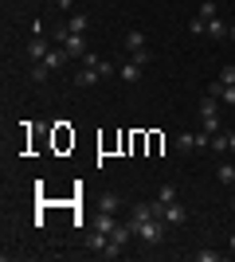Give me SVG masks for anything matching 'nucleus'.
<instances>
[{"label":"nucleus","mask_w":235,"mask_h":262,"mask_svg":"<svg viewBox=\"0 0 235 262\" xmlns=\"http://www.w3.org/2000/svg\"><path fill=\"white\" fill-rule=\"evenodd\" d=\"M51 43H55V47H63L71 63H82V59H87V55H90L87 39H82V35H71L67 28H55V32H51Z\"/></svg>","instance_id":"obj_1"},{"label":"nucleus","mask_w":235,"mask_h":262,"mask_svg":"<svg viewBox=\"0 0 235 262\" xmlns=\"http://www.w3.org/2000/svg\"><path fill=\"white\" fill-rule=\"evenodd\" d=\"M157 215L165 219L168 227H180V223H188V208H184L180 200H173V204H157Z\"/></svg>","instance_id":"obj_2"},{"label":"nucleus","mask_w":235,"mask_h":262,"mask_svg":"<svg viewBox=\"0 0 235 262\" xmlns=\"http://www.w3.org/2000/svg\"><path fill=\"white\" fill-rule=\"evenodd\" d=\"M47 55H51V35H32V39H28V59H32V63H44Z\"/></svg>","instance_id":"obj_3"},{"label":"nucleus","mask_w":235,"mask_h":262,"mask_svg":"<svg viewBox=\"0 0 235 262\" xmlns=\"http://www.w3.org/2000/svg\"><path fill=\"white\" fill-rule=\"evenodd\" d=\"M141 75H145V63H137V59L118 67V78H122V82H141Z\"/></svg>","instance_id":"obj_4"},{"label":"nucleus","mask_w":235,"mask_h":262,"mask_svg":"<svg viewBox=\"0 0 235 262\" xmlns=\"http://www.w3.org/2000/svg\"><path fill=\"white\" fill-rule=\"evenodd\" d=\"M208 94H216V98L224 102V106H231V110H235V86H227V82H220V78H216L212 86H208Z\"/></svg>","instance_id":"obj_5"},{"label":"nucleus","mask_w":235,"mask_h":262,"mask_svg":"<svg viewBox=\"0 0 235 262\" xmlns=\"http://www.w3.org/2000/svg\"><path fill=\"white\" fill-rule=\"evenodd\" d=\"M200 129L208 133V137H216V133L224 129V118H220V114H200Z\"/></svg>","instance_id":"obj_6"},{"label":"nucleus","mask_w":235,"mask_h":262,"mask_svg":"<svg viewBox=\"0 0 235 262\" xmlns=\"http://www.w3.org/2000/svg\"><path fill=\"white\" fill-rule=\"evenodd\" d=\"M63 28H67L71 35H82V32L90 28V16H87V12H75V16H71V20L63 24Z\"/></svg>","instance_id":"obj_7"},{"label":"nucleus","mask_w":235,"mask_h":262,"mask_svg":"<svg viewBox=\"0 0 235 262\" xmlns=\"http://www.w3.org/2000/svg\"><path fill=\"white\" fill-rule=\"evenodd\" d=\"M94 82H98V71H90V67L75 71V86H94Z\"/></svg>","instance_id":"obj_8"},{"label":"nucleus","mask_w":235,"mask_h":262,"mask_svg":"<svg viewBox=\"0 0 235 262\" xmlns=\"http://www.w3.org/2000/svg\"><path fill=\"white\" fill-rule=\"evenodd\" d=\"M118 208H122V196H114V192H106L98 204V211H110V215H118Z\"/></svg>","instance_id":"obj_9"},{"label":"nucleus","mask_w":235,"mask_h":262,"mask_svg":"<svg viewBox=\"0 0 235 262\" xmlns=\"http://www.w3.org/2000/svg\"><path fill=\"white\" fill-rule=\"evenodd\" d=\"M220 106H224V102L216 98V94H208V90H204V98H200V114H220Z\"/></svg>","instance_id":"obj_10"},{"label":"nucleus","mask_w":235,"mask_h":262,"mask_svg":"<svg viewBox=\"0 0 235 262\" xmlns=\"http://www.w3.org/2000/svg\"><path fill=\"white\" fill-rule=\"evenodd\" d=\"M208 35H212V39H227V24L220 20V16H216V20H208Z\"/></svg>","instance_id":"obj_11"},{"label":"nucleus","mask_w":235,"mask_h":262,"mask_svg":"<svg viewBox=\"0 0 235 262\" xmlns=\"http://www.w3.org/2000/svg\"><path fill=\"white\" fill-rule=\"evenodd\" d=\"M196 16H200L204 24H208V20H216V16H220V8H216V0H204V4H200V12H196Z\"/></svg>","instance_id":"obj_12"},{"label":"nucleus","mask_w":235,"mask_h":262,"mask_svg":"<svg viewBox=\"0 0 235 262\" xmlns=\"http://www.w3.org/2000/svg\"><path fill=\"white\" fill-rule=\"evenodd\" d=\"M216 176H220V184L231 188V184H235V164H220V168H216Z\"/></svg>","instance_id":"obj_13"},{"label":"nucleus","mask_w":235,"mask_h":262,"mask_svg":"<svg viewBox=\"0 0 235 262\" xmlns=\"http://www.w3.org/2000/svg\"><path fill=\"white\" fill-rule=\"evenodd\" d=\"M32 78L39 82V86H44L47 78H51V67H47V63H35V67H32Z\"/></svg>","instance_id":"obj_14"},{"label":"nucleus","mask_w":235,"mask_h":262,"mask_svg":"<svg viewBox=\"0 0 235 262\" xmlns=\"http://www.w3.org/2000/svg\"><path fill=\"white\" fill-rule=\"evenodd\" d=\"M173 200H177V188L173 184H165L161 192H157V204H173Z\"/></svg>","instance_id":"obj_15"},{"label":"nucleus","mask_w":235,"mask_h":262,"mask_svg":"<svg viewBox=\"0 0 235 262\" xmlns=\"http://www.w3.org/2000/svg\"><path fill=\"white\" fill-rule=\"evenodd\" d=\"M188 32L192 35H208V24H204L200 16H192V20H188Z\"/></svg>","instance_id":"obj_16"},{"label":"nucleus","mask_w":235,"mask_h":262,"mask_svg":"<svg viewBox=\"0 0 235 262\" xmlns=\"http://www.w3.org/2000/svg\"><path fill=\"white\" fill-rule=\"evenodd\" d=\"M212 149H216V153H227V133H224V129L212 137Z\"/></svg>","instance_id":"obj_17"},{"label":"nucleus","mask_w":235,"mask_h":262,"mask_svg":"<svg viewBox=\"0 0 235 262\" xmlns=\"http://www.w3.org/2000/svg\"><path fill=\"white\" fill-rule=\"evenodd\" d=\"M220 82H227V86H235V63H227L224 71H220Z\"/></svg>","instance_id":"obj_18"},{"label":"nucleus","mask_w":235,"mask_h":262,"mask_svg":"<svg viewBox=\"0 0 235 262\" xmlns=\"http://www.w3.org/2000/svg\"><path fill=\"white\" fill-rule=\"evenodd\" d=\"M196 262H220V251H196Z\"/></svg>","instance_id":"obj_19"},{"label":"nucleus","mask_w":235,"mask_h":262,"mask_svg":"<svg viewBox=\"0 0 235 262\" xmlns=\"http://www.w3.org/2000/svg\"><path fill=\"white\" fill-rule=\"evenodd\" d=\"M71 4H75V0H55V8H59V12H71Z\"/></svg>","instance_id":"obj_20"},{"label":"nucleus","mask_w":235,"mask_h":262,"mask_svg":"<svg viewBox=\"0 0 235 262\" xmlns=\"http://www.w3.org/2000/svg\"><path fill=\"white\" fill-rule=\"evenodd\" d=\"M227 153H235V129H227Z\"/></svg>","instance_id":"obj_21"},{"label":"nucleus","mask_w":235,"mask_h":262,"mask_svg":"<svg viewBox=\"0 0 235 262\" xmlns=\"http://www.w3.org/2000/svg\"><path fill=\"white\" fill-rule=\"evenodd\" d=\"M227 39H231V43H235V24H231V28H227Z\"/></svg>","instance_id":"obj_22"},{"label":"nucleus","mask_w":235,"mask_h":262,"mask_svg":"<svg viewBox=\"0 0 235 262\" xmlns=\"http://www.w3.org/2000/svg\"><path fill=\"white\" fill-rule=\"evenodd\" d=\"M227 247H231V251H235V231H231V239H227Z\"/></svg>","instance_id":"obj_23"},{"label":"nucleus","mask_w":235,"mask_h":262,"mask_svg":"<svg viewBox=\"0 0 235 262\" xmlns=\"http://www.w3.org/2000/svg\"><path fill=\"white\" fill-rule=\"evenodd\" d=\"M231 211H235V196H231Z\"/></svg>","instance_id":"obj_24"},{"label":"nucleus","mask_w":235,"mask_h":262,"mask_svg":"<svg viewBox=\"0 0 235 262\" xmlns=\"http://www.w3.org/2000/svg\"><path fill=\"white\" fill-rule=\"evenodd\" d=\"M51 4H55V0H51Z\"/></svg>","instance_id":"obj_25"}]
</instances>
